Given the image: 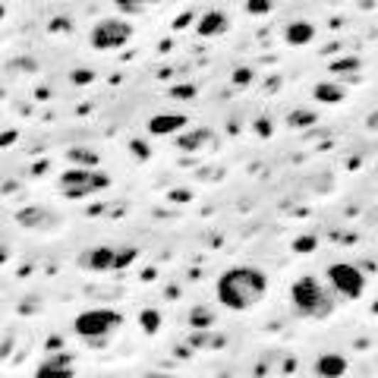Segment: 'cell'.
Wrapping results in <instances>:
<instances>
[{
  "mask_svg": "<svg viewBox=\"0 0 378 378\" xmlns=\"http://www.w3.org/2000/svg\"><path fill=\"white\" fill-rule=\"evenodd\" d=\"M76 369H72V356L70 353H57L48 356L38 369H35V378H72Z\"/></svg>",
  "mask_w": 378,
  "mask_h": 378,
  "instance_id": "9",
  "label": "cell"
},
{
  "mask_svg": "<svg viewBox=\"0 0 378 378\" xmlns=\"http://www.w3.org/2000/svg\"><path fill=\"white\" fill-rule=\"evenodd\" d=\"M139 259L136 246H92V249L79 252V268L85 271H120L129 268Z\"/></svg>",
  "mask_w": 378,
  "mask_h": 378,
  "instance_id": "5",
  "label": "cell"
},
{
  "mask_svg": "<svg viewBox=\"0 0 378 378\" xmlns=\"http://www.w3.org/2000/svg\"><path fill=\"white\" fill-rule=\"evenodd\" d=\"M246 13L249 16H265V13H271V0H246Z\"/></svg>",
  "mask_w": 378,
  "mask_h": 378,
  "instance_id": "22",
  "label": "cell"
},
{
  "mask_svg": "<svg viewBox=\"0 0 378 378\" xmlns=\"http://www.w3.org/2000/svg\"><path fill=\"white\" fill-rule=\"evenodd\" d=\"M312 246H315V239H312V237H303L300 243H296V252H309Z\"/></svg>",
  "mask_w": 378,
  "mask_h": 378,
  "instance_id": "26",
  "label": "cell"
},
{
  "mask_svg": "<svg viewBox=\"0 0 378 378\" xmlns=\"http://www.w3.org/2000/svg\"><path fill=\"white\" fill-rule=\"evenodd\" d=\"M256 129H259V136H271V123H268V120H259Z\"/></svg>",
  "mask_w": 378,
  "mask_h": 378,
  "instance_id": "27",
  "label": "cell"
},
{
  "mask_svg": "<svg viewBox=\"0 0 378 378\" xmlns=\"http://www.w3.org/2000/svg\"><path fill=\"white\" fill-rule=\"evenodd\" d=\"M16 224L28 230H54V227H60V217L50 215L48 208H23L16 215Z\"/></svg>",
  "mask_w": 378,
  "mask_h": 378,
  "instance_id": "8",
  "label": "cell"
},
{
  "mask_svg": "<svg viewBox=\"0 0 378 378\" xmlns=\"http://www.w3.org/2000/svg\"><path fill=\"white\" fill-rule=\"evenodd\" d=\"M315 120H318L315 114H312V111H303V107H300V111H293V114L287 117V126H290V129H306V126H312Z\"/></svg>",
  "mask_w": 378,
  "mask_h": 378,
  "instance_id": "18",
  "label": "cell"
},
{
  "mask_svg": "<svg viewBox=\"0 0 378 378\" xmlns=\"http://www.w3.org/2000/svg\"><path fill=\"white\" fill-rule=\"evenodd\" d=\"M123 328V315L114 309H85L76 315V322H72V331L79 334L82 340H89V344H104L111 334H117Z\"/></svg>",
  "mask_w": 378,
  "mask_h": 378,
  "instance_id": "3",
  "label": "cell"
},
{
  "mask_svg": "<svg viewBox=\"0 0 378 378\" xmlns=\"http://www.w3.org/2000/svg\"><path fill=\"white\" fill-rule=\"evenodd\" d=\"M369 129H378V111H375V117H369Z\"/></svg>",
  "mask_w": 378,
  "mask_h": 378,
  "instance_id": "31",
  "label": "cell"
},
{
  "mask_svg": "<svg viewBox=\"0 0 378 378\" xmlns=\"http://www.w3.org/2000/svg\"><path fill=\"white\" fill-rule=\"evenodd\" d=\"M145 378H173V375H161V372H158V375H145Z\"/></svg>",
  "mask_w": 378,
  "mask_h": 378,
  "instance_id": "32",
  "label": "cell"
},
{
  "mask_svg": "<svg viewBox=\"0 0 378 378\" xmlns=\"http://www.w3.org/2000/svg\"><path fill=\"white\" fill-rule=\"evenodd\" d=\"M249 79H252V72H249V70H237V72H234V82H237V85H246Z\"/></svg>",
  "mask_w": 378,
  "mask_h": 378,
  "instance_id": "25",
  "label": "cell"
},
{
  "mask_svg": "<svg viewBox=\"0 0 378 378\" xmlns=\"http://www.w3.org/2000/svg\"><path fill=\"white\" fill-rule=\"evenodd\" d=\"M133 151H136L139 158H148V148H145V145H139V142H133Z\"/></svg>",
  "mask_w": 378,
  "mask_h": 378,
  "instance_id": "28",
  "label": "cell"
},
{
  "mask_svg": "<svg viewBox=\"0 0 378 378\" xmlns=\"http://www.w3.org/2000/svg\"><path fill=\"white\" fill-rule=\"evenodd\" d=\"M76 82H92V72H76Z\"/></svg>",
  "mask_w": 378,
  "mask_h": 378,
  "instance_id": "30",
  "label": "cell"
},
{
  "mask_svg": "<svg viewBox=\"0 0 378 378\" xmlns=\"http://www.w3.org/2000/svg\"><path fill=\"white\" fill-rule=\"evenodd\" d=\"M67 161L76 164V167H98V151L94 148H70Z\"/></svg>",
  "mask_w": 378,
  "mask_h": 378,
  "instance_id": "16",
  "label": "cell"
},
{
  "mask_svg": "<svg viewBox=\"0 0 378 378\" xmlns=\"http://www.w3.org/2000/svg\"><path fill=\"white\" fill-rule=\"evenodd\" d=\"M189 325H193V328H212V325H215V315H212V312H208L205 306H199V309L189 312Z\"/></svg>",
  "mask_w": 378,
  "mask_h": 378,
  "instance_id": "19",
  "label": "cell"
},
{
  "mask_svg": "<svg viewBox=\"0 0 378 378\" xmlns=\"http://www.w3.org/2000/svg\"><path fill=\"white\" fill-rule=\"evenodd\" d=\"M129 38H133V26H129L123 16L98 19L92 28V35H89L94 50H120L123 45H129Z\"/></svg>",
  "mask_w": 378,
  "mask_h": 378,
  "instance_id": "6",
  "label": "cell"
},
{
  "mask_svg": "<svg viewBox=\"0 0 378 378\" xmlns=\"http://www.w3.org/2000/svg\"><path fill=\"white\" fill-rule=\"evenodd\" d=\"M186 114H155L148 120V133L151 136H177L186 129Z\"/></svg>",
  "mask_w": 378,
  "mask_h": 378,
  "instance_id": "10",
  "label": "cell"
},
{
  "mask_svg": "<svg viewBox=\"0 0 378 378\" xmlns=\"http://www.w3.org/2000/svg\"><path fill=\"white\" fill-rule=\"evenodd\" d=\"M227 28H230L227 13H224V10H212V13H205V16L199 19V26H195V35H199V38H221Z\"/></svg>",
  "mask_w": 378,
  "mask_h": 378,
  "instance_id": "11",
  "label": "cell"
},
{
  "mask_svg": "<svg viewBox=\"0 0 378 378\" xmlns=\"http://www.w3.org/2000/svg\"><path fill=\"white\" fill-rule=\"evenodd\" d=\"M328 284L340 300H356L366 290V274L350 261H338V265H328Z\"/></svg>",
  "mask_w": 378,
  "mask_h": 378,
  "instance_id": "7",
  "label": "cell"
},
{
  "mask_svg": "<svg viewBox=\"0 0 378 378\" xmlns=\"http://www.w3.org/2000/svg\"><path fill=\"white\" fill-rule=\"evenodd\" d=\"M189 340H193V347H224L221 334H215V338H212V334H193Z\"/></svg>",
  "mask_w": 378,
  "mask_h": 378,
  "instance_id": "21",
  "label": "cell"
},
{
  "mask_svg": "<svg viewBox=\"0 0 378 378\" xmlns=\"http://www.w3.org/2000/svg\"><path fill=\"white\" fill-rule=\"evenodd\" d=\"M312 369H315L318 378H340L347 372V360L340 353H322Z\"/></svg>",
  "mask_w": 378,
  "mask_h": 378,
  "instance_id": "12",
  "label": "cell"
},
{
  "mask_svg": "<svg viewBox=\"0 0 378 378\" xmlns=\"http://www.w3.org/2000/svg\"><path fill=\"white\" fill-rule=\"evenodd\" d=\"M139 325H142L145 334H155L158 328H161V315H158L155 309H145L142 315H139Z\"/></svg>",
  "mask_w": 378,
  "mask_h": 378,
  "instance_id": "20",
  "label": "cell"
},
{
  "mask_svg": "<svg viewBox=\"0 0 378 378\" xmlns=\"http://www.w3.org/2000/svg\"><path fill=\"white\" fill-rule=\"evenodd\" d=\"M171 94H173V98H193L195 89H193V85H177V89H173Z\"/></svg>",
  "mask_w": 378,
  "mask_h": 378,
  "instance_id": "24",
  "label": "cell"
},
{
  "mask_svg": "<svg viewBox=\"0 0 378 378\" xmlns=\"http://www.w3.org/2000/svg\"><path fill=\"white\" fill-rule=\"evenodd\" d=\"M290 303L306 318H328L334 312V293L325 287L315 274H303L290 287Z\"/></svg>",
  "mask_w": 378,
  "mask_h": 378,
  "instance_id": "2",
  "label": "cell"
},
{
  "mask_svg": "<svg viewBox=\"0 0 378 378\" xmlns=\"http://www.w3.org/2000/svg\"><path fill=\"white\" fill-rule=\"evenodd\" d=\"M268 293V278L265 271L252 265H237L217 278V303L230 312H246L259 306Z\"/></svg>",
  "mask_w": 378,
  "mask_h": 378,
  "instance_id": "1",
  "label": "cell"
},
{
  "mask_svg": "<svg viewBox=\"0 0 378 378\" xmlns=\"http://www.w3.org/2000/svg\"><path fill=\"white\" fill-rule=\"evenodd\" d=\"M6 259H10V249H6V243H0V265H4Z\"/></svg>",
  "mask_w": 378,
  "mask_h": 378,
  "instance_id": "29",
  "label": "cell"
},
{
  "mask_svg": "<svg viewBox=\"0 0 378 378\" xmlns=\"http://www.w3.org/2000/svg\"><path fill=\"white\" fill-rule=\"evenodd\" d=\"M208 139H212V129H193V133H186V136H180L177 145L183 151H195V148H202Z\"/></svg>",
  "mask_w": 378,
  "mask_h": 378,
  "instance_id": "15",
  "label": "cell"
},
{
  "mask_svg": "<svg viewBox=\"0 0 378 378\" xmlns=\"http://www.w3.org/2000/svg\"><path fill=\"white\" fill-rule=\"evenodd\" d=\"M312 94H315V101H322V104H338V101H344V85L318 82L315 89H312Z\"/></svg>",
  "mask_w": 378,
  "mask_h": 378,
  "instance_id": "14",
  "label": "cell"
},
{
  "mask_svg": "<svg viewBox=\"0 0 378 378\" xmlns=\"http://www.w3.org/2000/svg\"><path fill=\"white\" fill-rule=\"evenodd\" d=\"M114 4H117L123 13H139V10H145L148 4H155V0H114Z\"/></svg>",
  "mask_w": 378,
  "mask_h": 378,
  "instance_id": "23",
  "label": "cell"
},
{
  "mask_svg": "<svg viewBox=\"0 0 378 378\" xmlns=\"http://www.w3.org/2000/svg\"><path fill=\"white\" fill-rule=\"evenodd\" d=\"M284 38H287V45L303 48L315 38V26L306 23V19H293V23H287V28H284Z\"/></svg>",
  "mask_w": 378,
  "mask_h": 378,
  "instance_id": "13",
  "label": "cell"
},
{
  "mask_svg": "<svg viewBox=\"0 0 378 378\" xmlns=\"http://www.w3.org/2000/svg\"><path fill=\"white\" fill-rule=\"evenodd\" d=\"M360 67H362V63H360V57H338V60L331 63V72H334V76H340V79H344L347 72L360 76Z\"/></svg>",
  "mask_w": 378,
  "mask_h": 378,
  "instance_id": "17",
  "label": "cell"
},
{
  "mask_svg": "<svg viewBox=\"0 0 378 378\" xmlns=\"http://www.w3.org/2000/svg\"><path fill=\"white\" fill-rule=\"evenodd\" d=\"M4 13H6V10H4V4H0V19H4Z\"/></svg>",
  "mask_w": 378,
  "mask_h": 378,
  "instance_id": "33",
  "label": "cell"
},
{
  "mask_svg": "<svg viewBox=\"0 0 378 378\" xmlns=\"http://www.w3.org/2000/svg\"><path fill=\"white\" fill-rule=\"evenodd\" d=\"M57 186H60V193L67 199H89V195L111 186V177L104 171H98V167H70V171L60 173Z\"/></svg>",
  "mask_w": 378,
  "mask_h": 378,
  "instance_id": "4",
  "label": "cell"
}]
</instances>
